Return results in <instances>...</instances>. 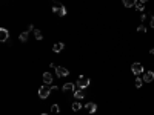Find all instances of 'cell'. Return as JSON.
I'll return each instance as SVG.
<instances>
[{"instance_id": "obj_1", "label": "cell", "mask_w": 154, "mask_h": 115, "mask_svg": "<svg viewBox=\"0 0 154 115\" xmlns=\"http://www.w3.org/2000/svg\"><path fill=\"white\" fill-rule=\"evenodd\" d=\"M89 83H91V80H89L88 77L80 75V77H79V80H77V83H76V87H80V89H86V87L89 86Z\"/></svg>"}, {"instance_id": "obj_2", "label": "cell", "mask_w": 154, "mask_h": 115, "mask_svg": "<svg viewBox=\"0 0 154 115\" xmlns=\"http://www.w3.org/2000/svg\"><path fill=\"white\" fill-rule=\"evenodd\" d=\"M51 92H52V89H51V84H45V86H42V87L39 89V97L45 100V98H48V97H50V94H51Z\"/></svg>"}, {"instance_id": "obj_3", "label": "cell", "mask_w": 154, "mask_h": 115, "mask_svg": "<svg viewBox=\"0 0 154 115\" xmlns=\"http://www.w3.org/2000/svg\"><path fill=\"white\" fill-rule=\"evenodd\" d=\"M131 71H133L134 75H140V74L145 72V69H143V66H142V63H133L131 64Z\"/></svg>"}, {"instance_id": "obj_4", "label": "cell", "mask_w": 154, "mask_h": 115, "mask_svg": "<svg viewBox=\"0 0 154 115\" xmlns=\"http://www.w3.org/2000/svg\"><path fill=\"white\" fill-rule=\"evenodd\" d=\"M52 12H54L56 15H59V17H63V15L66 14V8L63 5H56L54 8H52Z\"/></svg>"}, {"instance_id": "obj_5", "label": "cell", "mask_w": 154, "mask_h": 115, "mask_svg": "<svg viewBox=\"0 0 154 115\" xmlns=\"http://www.w3.org/2000/svg\"><path fill=\"white\" fill-rule=\"evenodd\" d=\"M62 91L65 92V94H74V91H76V84L74 83H65L62 87Z\"/></svg>"}, {"instance_id": "obj_6", "label": "cell", "mask_w": 154, "mask_h": 115, "mask_svg": "<svg viewBox=\"0 0 154 115\" xmlns=\"http://www.w3.org/2000/svg\"><path fill=\"white\" fill-rule=\"evenodd\" d=\"M56 74H57V77H68L69 71L66 68H63V66H57L56 68Z\"/></svg>"}, {"instance_id": "obj_7", "label": "cell", "mask_w": 154, "mask_h": 115, "mask_svg": "<svg viewBox=\"0 0 154 115\" xmlns=\"http://www.w3.org/2000/svg\"><path fill=\"white\" fill-rule=\"evenodd\" d=\"M142 78H143L145 83H151L153 80H154V72H153V71H146V72H143Z\"/></svg>"}, {"instance_id": "obj_8", "label": "cell", "mask_w": 154, "mask_h": 115, "mask_svg": "<svg viewBox=\"0 0 154 115\" xmlns=\"http://www.w3.org/2000/svg\"><path fill=\"white\" fill-rule=\"evenodd\" d=\"M74 97H76V100H82V98H85V97H86L85 89H80V87H77V89L74 91Z\"/></svg>"}, {"instance_id": "obj_9", "label": "cell", "mask_w": 154, "mask_h": 115, "mask_svg": "<svg viewBox=\"0 0 154 115\" xmlns=\"http://www.w3.org/2000/svg\"><path fill=\"white\" fill-rule=\"evenodd\" d=\"M8 38H9L8 29L2 28V29H0V41H8Z\"/></svg>"}, {"instance_id": "obj_10", "label": "cell", "mask_w": 154, "mask_h": 115, "mask_svg": "<svg viewBox=\"0 0 154 115\" xmlns=\"http://www.w3.org/2000/svg\"><path fill=\"white\" fill-rule=\"evenodd\" d=\"M85 109L88 110L89 114H96L97 106H96V103H91V101H89V103H86V104H85Z\"/></svg>"}, {"instance_id": "obj_11", "label": "cell", "mask_w": 154, "mask_h": 115, "mask_svg": "<svg viewBox=\"0 0 154 115\" xmlns=\"http://www.w3.org/2000/svg\"><path fill=\"white\" fill-rule=\"evenodd\" d=\"M122 3H123L125 8H134L136 3H137V0H122Z\"/></svg>"}, {"instance_id": "obj_12", "label": "cell", "mask_w": 154, "mask_h": 115, "mask_svg": "<svg viewBox=\"0 0 154 115\" xmlns=\"http://www.w3.org/2000/svg\"><path fill=\"white\" fill-rule=\"evenodd\" d=\"M43 81H45V84H51L52 83V75L50 74V72H45L43 74Z\"/></svg>"}, {"instance_id": "obj_13", "label": "cell", "mask_w": 154, "mask_h": 115, "mask_svg": "<svg viewBox=\"0 0 154 115\" xmlns=\"http://www.w3.org/2000/svg\"><path fill=\"white\" fill-rule=\"evenodd\" d=\"M63 46H65V45H63L62 41H60V43H56L54 46H52V51H54V52H60V51H63Z\"/></svg>"}, {"instance_id": "obj_14", "label": "cell", "mask_w": 154, "mask_h": 115, "mask_svg": "<svg viewBox=\"0 0 154 115\" xmlns=\"http://www.w3.org/2000/svg\"><path fill=\"white\" fill-rule=\"evenodd\" d=\"M143 83H145V81H143V78H140V77L137 75V78L134 80V86H136L137 89H139V87H142V84H143Z\"/></svg>"}, {"instance_id": "obj_15", "label": "cell", "mask_w": 154, "mask_h": 115, "mask_svg": "<svg viewBox=\"0 0 154 115\" xmlns=\"http://www.w3.org/2000/svg\"><path fill=\"white\" fill-rule=\"evenodd\" d=\"M71 107H73V110H74V112H79V110H80L83 106H82L79 101H74V103H73V106H71Z\"/></svg>"}, {"instance_id": "obj_16", "label": "cell", "mask_w": 154, "mask_h": 115, "mask_svg": "<svg viewBox=\"0 0 154 115\" xmlns=\"http://www.w3.org/2000/svg\"><path fill=\"white\" fill-rule=\"evenodd\" d=\"M28 35H29V32H28V31H25V32H22L20 35H19V40H20V41H26V40H28Z\"/></svg>"}, {"instance_id": "obj_17", "label": "cell", "mask_w": 154, "mask_h": 115, "mask_svg": "<svg viewBox=\"0 0 154 115\" xmlns=\"http://www.w3.org/2000/svg\"><path fill=\"white\" fill-rule=\"evenodd\" d=\"M134 8H136L137 11H140V12H143V11H145V3H142V2H137V3H136V6H134Z\"/></svg>"}, {"instance_id": "obj_18", "label": "cell", "mask_w": 154, "mask_h": 115, "mask_svg": "<svg viewBox=\"0 0 154 115\" xmlns=\"http://www.w3.org/2000/svg\"><path fill=\"white\" fill-rule=\"evenodd\" d=\"M34 37L37 38V40H42V38H43L42 31H40V29H34Z\"/></svg>"}, {"instance_id": "obj_19", "label": "cell", "mask_w": 154, "mask_h": 115, "mask_svg": "<svg viewBox=\"0 0 154 115\" xmlns=\"http://www.w3.org/2000/svg\"><path fill=\"white\" fill-rule=\"evenodd\" d=\"M51 112L56 114V115H59V112H60V106H59V104H52V106H51Z\"/></svg>"}, {"instance_id": "obj_20", "label": "cell", "mask_w": 154, "mask_h": 115, "mask_svg": "<svg viewBox=\"0 0 154 115\" xmlns=\"http://www.w3.org/2000/svg\"><path fill=\"white\" fill-rule=\"evenodd\" d=\"M137 31H139V32H145V34H146V28H145V25H140V26L137 28Z\"/></svg>"}, {"instance_id": "obj_21", "label": "cell", "mask_w": 154, "mask_h": 115, "mask_svg": "<svg viewBox=\"0 0 154 115\" xmlns=\"http://www.w3.org/2000/svg\"><path fill=\"white\" fill-rule=\"evenodd\" d=\"M26 31H28V32H31V31H34V26H32V25H28V29H26Z\"/></svg>"}, {"instance_id": "obj_22", "label": "cell", "mask_w": 154, "mask_h": 115, "mask_svg": "<svg viewBox=\"0 0 154 115\" xmlns=\"http://www.w3.org/2000/svg\"><path fill=\"white\" fill-rule=\"evenodd\" d=\"M149 25H151V28L154 29V15H151V23H149Z\"/></svg>"}, {"instance_id": "obj_23", "label": "cell", "mask_w": 154, "mask_h": 115, "mask_svg": "<svg viewBox=\"0 0 154 115\" xmlns=\"http://www.w3.org/2000/svg\"><path fill=\"white\" fill-rule=\"evenodd\" d=\"M145 18H146V14H142V17H140V20H142V22H145Z\"/></svg>"}, {"instance_id": "obj_24", "label": "cell", "mask_w": 154, "mask_h": 115, "mask_svg": "<svg viewBox=\"0 0 154 115\" xmlns=\"http://www.w3.org/2000/svg\"><path fill=\"white\" fill-rule=\"evenodd\" d=\"M151 54H153V55H154V46H153V48H151Z\"/></svg>"}, {"instance_id": "obj_25", "label": "cell", "mask_w": 154, "mask_h": 115, "mask_svg": "<svg viewBox=\"0 0 154 115\" xmlns=\"http://www.w3.org/2000/svg\"><path fill=\"white\" fill-rule=\"evenodd\" d=\"M139 2H142V3H145V2H148V0H139Z\"/></svg>"}, {"instance_id": "obj_26", "label": "cell", "mask_w": 154, "mask_h": 115, "mask_svg": "<svg viewBox=\"0 0 154 115\" xmlns=\"http://www.w3.org/2000/svg\"><path fill=\"white\" fill-rule=\"evenodd\" d=\"M42 115H48V114H42Z\"/></svg>"}]
</instances>
